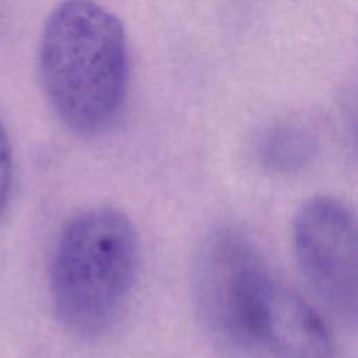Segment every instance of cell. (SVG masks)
I'll use <instances>...</instances> for the list:
<instances>
[{"mask_svg": "<svg viewBox=\"0 0 358 358\" xmlns=\"http://www.w3.org/2000/svg\"><path fill=\"white\" fill-rule=\"evenodd\" d=\"M298 264L315 292L341 317L357 316V225L352 213L330 197L306 201L294 221Z\"/></svg>", "mask_w": 358, "mask_h": 358, "instance_id": "4", "label": "cell"}, {"mask_svg": "<svg viewBox=\"0 0 358 358\" xmlns=\"http://www.w3.org/2000/svg\"><path fill=\"white\" fill-rule=\"evenodd\" d=\"M193 292L203 326L231 350L266 358H334L333 336L320 315L235 228H217L200 243Z\"/></svg>", "mask_w": 358, "mask_h": 358, "instance_id": "1", "label": "cell"}, {"mask_svg": "<svg viewBox=\"0 0 358 358\" xmlns=\"http://www.w3.org/2000/svg\"><path fill=\"white\" fill-rule=\"evenodd\" d=\"M138 266V242L119 210L95 207L73 217L60 231L50 259L49 288L60 323L94 338L119 317Z\"/></svg>", "mask_w": 358, "mask_h": 358, "instance_id": "3", "label": "cell"}, {"mask_svg": "<svg viewBox=\"0 0 358 358\" xmlns=\"http://www.w3.org/2000/svg\"><path fill=\"white\" fill-rule=\"evenodd\" d=\"M39 77L59 120L80 136L108 131L129 88V50L120 20L94 0H62L39 41Z\"/></svg>", "mask_w": 358, "mask_h": 358, "instance_id": "2", "label": "cell"}, {"mask_svg": "<svg viewBox=\"0 0 358 358\" xmlns=\"http://www.w3.org/2000/svg\"><path fill=\"white\" fill-rule=\"evenodd\" d=\"M13 148L7 130L0 119V218L7 207L13 186Z\"/></svg>", "mask_w": 358, "mask_h": 358, "instance_id": "5", "label": "cell"}]
</instances>
